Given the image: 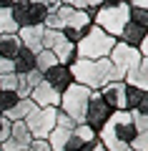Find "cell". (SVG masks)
Returning a JSON list of instances; mask_svg holds the SVG:
<instances>
[{
	"label": "cell",
	"mask_w": 148,
	"mask_h": 151,
	"mask_svg": "<svg viewBox=\"0 0 148 151\" xmlns=\"http://www.w3.org/2000/svg\"><path fill=\"white\" fill-rule=\"evenodd\" d=\"M136 126L131 121L128 111H113L111 119L106 121L101 131H98V141L103 144L106 151H128L131 141L136 139Z\"/></svg>",
	"instance_id": "obj_1"
},
{
	"label": "cell",
	"mask_w": 148,
	"mask_h": 151,
	"mask_svg": "<svg viewBox=\"0 0 148 151\" xmlns=\"http://www.w3.org/2000/svg\"><path fill=\"white\" fill-rule=\"evenodd\" d=\"M70 78L73 83H80L88 91H101L106 83L113 81V65L108 58L101 60H85V58H75L73 63L68 65Z\"/></svg>",
	"instance_id": "obj_2"
},
{
	"label": "cell",
	"mask_w": 148,
	"mask_h": 151,
	"mask_svg": "<svg viewBox=\"0 0 148 151\" xmlns=\"http://www.w3.org/2000/svg\"><path fill=\"white\" fill-rule=\"evenodd\" d=\"M116 45V38H111L108 33H103L98 25L90 23L85 35L75 43V58H85V60H101L108 58Z\"/></svg>",
	"instance_id": "obj_3"
},
{
	"label": "cell",
	"mask_w": 148,
	"mask_h": 151,
	"mask_svg": "<svg viewBox=\"0 0 148 151\" xmlns=\"http://www.w3.org/2000/svg\"><path fill=\"white\" fill-rule=\"evenodd\" d=\"M93 25H98L103 33H108L111 38H121L123 28L131 23V5L128 3H118V5H108L103 3L98 10H93V18H90Z\"/></svg>",
	"instance_id": "obj_4"
},
{
	"label": "cell",
	"mask_w": 148,
	"mask_h": 151,
	"mask_svg": "<svg viewBox=\"0 0 148 151\" xmlns=\"http://www.w3.org/2000/svg\"><path fill=\"white\" fill-rule=\"evenodd\" d=\"M88 98L90 91L80 83H70L63 93H60V103H58V111L65 113L75 126L83 124V116H85V106H88Z\"/></svg>",
	"instance_id": "obj_5"
},
{
	"label": "cell",
	"mask_w": 148,
	"mask_h": 151,
	"mask_svg": "<svg viewBox=\"0 0 148 151\" xmlns=\"http://www.w3.org/2000/svg\"><path fill=\"white\" fill-rule=\"evenodd\" d=\"M55 119H58V108H33L30 113L25 116V129L30 131L33 139L38 141H45L50 136V131L55 129Z\"/></svg>",
	"instance_id": "obj_6"
},
{
	"label": "cell",
	"mask_w": 148,
	"mask_h": 151,
	"mask_svg": "<svg viewBox=\"0 0 148 151\" xmlns=\"http://www.w3.org/2000/svg\"><path fill=\"white\" fill-rule=\"evenodd\" d=\"M108 60H111L113 65V81H123V76H126L128 68H133V65L141 63V55H138L136 48H131V45L121 43V40H116V45H113L111 55H108Z\"/></svg>",
	"instance_id": "obj_7"
},
{
	"label": "cell",
	"mask_w": 148,
	"mask_h": 151,
	"mask_svg": "<svg viewBox=\"0 0 148 151\" xmlns=\"http://www.w3.org/2000/svg\"><path fill=\"white\" fill-rule=\"evenodd\" d=\"M111 108H108V103L101 98V93L98 91H90V98H88V106H85V116H83V124L90 126V129L98 134V131L106 126V121L111 119Z\"/></svg>",
	"instance_id": "obj_8"
},
{
	"label": "cell",
	"mask_w": 148,
	"mask_h": 151,
	"mask_svg": "<svg viewBox=\"0 0 148 151\" xmlns=\"http://www.w3.org/2000/svg\"><path fill=\"white\" fill-rule=\"evenodd\" d=\"M10 13H13V20L18 23V28H28V25H43L48 8L33 5V3H13Z\"/></svg>",
	"instance_id": "obj_9"
},
{
	"label": "cell",
	"mask_w": 148,
	"mask_h": 151,
	"mask_svg": "<svg viewBox=\"0 0 148 151\" xmlns=\"http://www.w3.org/2000/svg\"><path fill=\"white\" fill-rule=\"evenodd\" d=\"M101 98L108 103L111 111H126V83L123 81H111L101 88Z\"/></svg>",
	"instance_id": "obj_10"
},
{
	"label": "cell",
	"mask_w": 148,
	"mask_h": 151,
	"mask_svg": "<svg viewBox=\"0 0 148 151\" xmlns=\"http://www.w3.org/2000/svg\"><path fill=\"white\" fill-rule=\"evenodd\" d=\"M43 30H45L43 25H28V28H18L15 35H18V40H20L23 48L38 55L43 50Z\"/></svg>",
	"instance_id": "obj_11"
},
{
	"label": "cell",
	"mask_w": 148,
	"mask_h": 151,
	"mask_svg": "<svg viewBox=\"0 0 148 151\" xmlns=\"http://www.w3.org/2000/svg\"><path fill=\"white\" fill-rule=\"evenodd\" d=\"M28 98H30L38 108H58V103H60V93L53 91L45 81L38 83V86L30 91V96H28Z\"/></svg>",
	"instance_id": "obj_12"
},
{
	"label": "cell",
	"mask_w": 148,
	"mask_h": 151,
	"mask_svg": "<svg viewBox=\"0 0 148 151\" xmlns=\"http://www.w3.org/2000/svg\"><path fill=\"white\" fill-rule=\"evenodd\" d=\"M123 83L128 88H138V91H148V58H143L138 65L126 70L123 76Z\"/></svg>",
	"instance_id": "obj_13"
},
{
	"label": "cell",
	"mask_w": 148,
	"mask_h": 151,
	"mask_svg": "<svg viewBox=\"0 0 148 151\" xmlns=\"http://www.w3.org/2000/svg\"><path fill=\"white\" fill-rule=\"evenodd\" d=\"M43 81L53 88V91L63 93L65 88L73 83V78H70V70L65 68V65H53L50 70H45V73H43Z\"/></svg>",
	"instance_id": "obj_14"
},
{
	"label": "cell",
	"mask_w": 148,
	"mask_h": 151,
	"mask_svg": "<svg viewBox=\"0 0 148 151\" xmlns=\"http://www.w3.org/2000/svg\"><path fill=\"white\" fill-rule=\"evenodd\" d=\"M23 50L20 40H18V35L13 33V35H0V58L5 60H15V55Z\"/></svg>",
	"instance_id": "obj_15"
},
{
	"label": "cell",
	"mask_w": 148,
	"mask_h": 151,
	"mask_svg": "<svg viewBox=\"0 0 148 151\" xmlns=\"http://www.w3.org/2000/svg\"><path fill=\"white\" fill-rule=\"evenodd\" d=\"M143 38H146V28H143V25H136V23H128V25L123 28V33H121L118 40L126 43V45H131V48H136Z\"/></svg>",
	"instance_id": "obj_16"
},
{
	"label": "cell",
	"mask_w": 148,
	"mask_h": 151,
	"mask_svg": "<svg viewBox=\"0 0 148 151\" xmlns=\"http://www.w3.org/2000/svg\"><path fill=\"white\" fill-rule=\"evenodd\" d=\"M33 68H35V53H30V50L23 48L20 53L15 55V60H13V73L25 76L28 70H33Z\"/></svg>",
	"instance_id": "obj_17"
},
{
	"label": "cell",
	"mask_w": 148,
	"mask_h": 151,
	"mask_svg": "<svg viewBox=\"0 0 148 151\" xmlns=\"http://www.w3.org/2000/svg\"><path fill=\"white\" fill-rule=\"evenodd\" d=\"M33 108H35V103H33L30 98H20V101H18L15 106L5 113V119H8V121H25V116L33 111Z\"/></svg>",
	"instance_id": "obj_18"
},
{
	"label": "cell",
	"mask_w": 148,
	"mask_h": 151,
	"mask_svg": "<svg viewBox=\"0 0 148 151\" xmlns=\"http://www.w3.org/2000/svg\"><path fill=\"white\" fill-rule=\"evenodd\" d=\"M148 101V91H138V88L126 86V111H136L141 103Z\"/></svg>",
	"instance_id": "obj_19"
},
{
	"label": "cell",
	"mask_w": 148,
	"mask_h": 151,
	"mask_svg": "<svg viewBox=\"0 0 148 151\" xmlns=\"http://www.w3.org/2000/svg\"><path fill=\"white\" fill-rule=\"evenodd\" d=\"M18 33V23L13 20L10 8H0V35H13Z\"/></svg>",
	"instance_id": "obj_20"
},
{
	"label": "cell",
	"mask_w": 148,
	"mask_h": 151,
	"mask_svg": "<svg viewBox=\"0 0 148 151\" xmlns=\"http://www.w3.org/2000/svg\"><path fill=\"white\" fill-rule=\"evenodd\" d=\"M60 43H65L63 30H43V50H55Z\"/></svg>",
	"instance_id": "obj_21"
},
{
	"label": "cell",
	"mask_w": 148,
	"mask_h": 151,
	"mask_svg": "<svg viewBox=\"0 0 148 151\" xmlns=\"http://www.w3.org/2000/svg\"><path fill=\"white\" fill-rule=\"evenodd\" d=\"M53 65H58L53 50H40V53L35 55V70H38V73H45V70H50Z\"/></svg>",
	"instance_id": "obj_22"
},
{
	"label": "cell",
	"mask_w": 148,
	"mask_h": 151,
	"mask_svg": "<svg viewBox=\"0 0 148 151\" xmlns=\"http://www.w3.org/2000/svg\"><path fill=\"white\" fill-rule=\"evenodd\" d=\"M73 136L75 139H80L83 144H93V141H98V134H95L90 126H85V124H78L73 129Z\"/></svg>",
	"instance_id": "obj_23"
},
{
	"label": "cell",
	"mask_w": 148,
	"mask_h": 151,
	"mask_svg": "<svg viewBox=\"0 0 148 151\" xmlns=\"http://www.w3.org/2000/svg\"><path fill=\"white\" fill-rule=\"evenodd\" d=\"M18 101H20V98H18L13 91H0V116H5Z\"/></svg>",
	"instance_id": "obj_24"
},
{
	"label": "cell",
	"mask_w": 148,
	"mask_h": 151,
	"mask_svg": "<svg viewBox=\"0 0 148 151\" xmlns=\"http://www.w3.org/2000/svg\"><path fill=\"white\" fill-rule=\"evenodd\" d=\"M128 113H131V121L138 134H148V113L143 111H128Z\"/></svg>",
	"instance_id": "obj_25"
},
{
	"label": "cell",
	"mask_w": 148,
	"mask_h": 151,
	"mask_svg": "<svg viewBox=\"0 0 148 151\" xmlns=\"http://www.w3.org/2000/svg\"><path fill=\"white\" fill-rule=\"evenodd\" d=\"M15 86H18V76L15 73L0 76V91H13V93H15Z\"/></svg>",
	"instance_id": "obj_26"
},
{
	"label": "cell",
	"mask_w": 148,
	"mask_h": 151,
	"mask_svg": "<svg viewBox=\"0 0 148 151\" xmlns=\"http://www.w3.org/2000/svg\"><path fill=\"white\" fill-rule=\"evenodd\" d=\"M131 23L148 28V13H146V10H141V8H131Z\"/></svg>",
	"instance_id": "obj_27"
},
{
	"label": "cell",
	"mask_w": 148,
	"mask_h": 151,
	"mask_svg": "<svg viewBox=\"0 0 148 151\" xmlns=\"http://www.w3.org/2000/svg\"><path fill=\"white\" fill-rule=\"evenodd\" d=\"M131 151H148V134H136V139L128 146Z\"/></svg>",
	"instance_id": "obj_28"
},
{
	"label": "cell",
	"mask_w": 148,
	"mask_h": 151,
	"mask_svg": "<svg viewBox=\"0 0 148 151\" xmlns=\"http://www.w3.org/2000/svg\"><path fill=\"white\" fill-rule=\"evenodd\" d=\"M25 81H28V86H30V88H35L38 83L43 81V73H38V70L33 68V70H28V73H25Z\"/></svg>",
	"instance_id": "obj_29"
},
{
	"label": "cell",
	"mask_w": 148,
	"mask_h": 151,
	"mask_svg": "<svg viewBox=\"0 0 148 151\" xmlns=\"http://www.w3.org/2000/svg\"><path fill=\"white\" fill-rule=\"evenodd\" d=\"M10 136V121L5 119V116H0V144Z\"/></svg>",
	"instance_id": "obj_30"
},
{
	"label": "cell",
	"mask_w": 148,
	"mask_h": 151,
	"mask_svg": "<svg viewBox=\"0 0 148 151\" xmlns=\"http://www.w3.org/2000/svg\"><path fill=\"white\" fill-rule=\"evenodd\" d=\"M25 151H48V141H38V139H33L30 144H28Z\"/></svg>",
	"instance_id": "obj_31"
},
{
	"label": "cell",
	"mask_w": 148,
	"mask_h": 151,
	"mask_svg": "<svg viewBox=\"0 0 148 151\" xmlns=\"http://www.w3.org/2000/svg\"><path fill=\"white\" fill-rule=\"evenodd\" d=\"M60 5L75 8V10H85V0H60Z\"/></svg>",
	"instance_id": "obj_32"
},
{
	"label": "cell",
	"mask_w": 148,
	"mask_h": 151,
	"mask_svg": "<svg viewBox=\"0 0 148 151\" xmlns=\"http://www.w3.org/2000/svg\"><path fill=\"white\" fill-rule=\"evenodd\" d=\"M128 5H131V8H141V10H146V8H148V0H128Z\"/></svg>",
	"instance_id": "obj_33"
},
{
	"label": "cell",
	"mask_w": 148,
	"mask_h": 151,
	"mask_svg": "<svg viewBox=\"0 0 148 151\" xmlns=\"http://www.w3.org/2000/svg\"><path fill=\"white\" fill-rule=\"evenodd\" d=\"M28 3H33V5H43V8H48V0H28Z\"/></svg>",
	"instance_id": "obj_34"
},
{
	"label": "cell",
	"mask_w": 148,
	"mask_h": 151,
	"mask_svg": "<svg viewBox=\"0 0 148 151\" xmlns=\"http://www.w3.org/2000/svg\"><path fill=\"white\" fill-rule=\"evenodd\" d=\"M60 5V0H48V8H58Z\"/></svg>",
	"instance_id": "obj_35"
},
{
	"label": "cell",
	"mask_w": 148,
	"mask_h": 151,
	"mask_svg": "<svg viewBox=\"0 0 148 151\" xmlns=\"http://www.w3.org/2000/svg\"><path fill=\"white\" fill-rule=\"evenodd\" d=\"M13 5V0H0V8H10Z\"/></svg>",
	"instance_id": "obj_36"
},
{
	"label": "cell",
	"mask_w": 148,
	"mask_h": 151,
	"mask_svg": "<svg viewBox=\"0 0 148 151\" xmlns=\"http://www.w3.org/2000/svg\"><path fill=\"white\" fill-rule=\"evenodd\" d=\"M13 3H28V0H13Z\"/></svg>",
	"instance_id": "obj_37"
},
{
	"label": "cell",
	"mask_w": 148,
	"mask_h": 151,
	"mask_svg": "<svg viewBox=\"0 0 148 151\" xmlns=\"http://www.w3.org/2000/svg\"><path fill=\"white\" fill-rule=\"evenodd\" d=\"M48 151H50V149H48Z\"/></svg>",
	"instance_id": "obj_38"
},
{
	"label": "cell",
	"mask_w": 148,
	"mask_h": 151,
	"mask_svg": "<svg viewBox=\"0 0 148 151\" xmlns=\"http://www.w3.org/2000/svg\"><path fill=\"white\" fill-rule=\"evenodd\" d=\"M128 151H131V149H128Z\"/></svg>",
	"instance_id": "obj_39"
}]
</instances>
